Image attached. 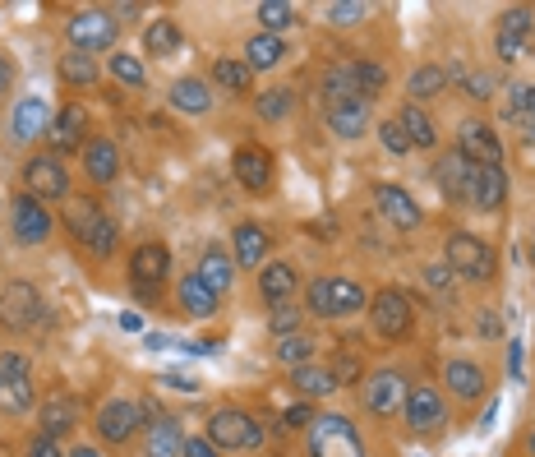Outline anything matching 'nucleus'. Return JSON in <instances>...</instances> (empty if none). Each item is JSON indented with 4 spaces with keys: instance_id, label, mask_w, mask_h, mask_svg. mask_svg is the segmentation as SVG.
I'll return each mask as SVG.
<instances>
[{
    "instance_id": "nucleus-1",
    "label": "nucleus",
    "mask_w": 535,
    "mask_h": 457,
    "mask_svg": "<svg viewBox=\"0 0 535 457\" xmlns=\"http://www.w3.org/2000/svg\"><path fill=\"white\" fill-rule=\"evenodd\" d=\"M65 222H70L74 241L88 245V250H93L97 259H111V254H116L120 231H116V222H111V217L93 204V199H79V204L65 208Z\"/></svg>"
},
{
    "instance_id": "nucleus-2",
    "label": "nucleus",
    "mask_w": 535,
    "mask_h": 457,
    "mask_svg": "<svg viewBox=\"0 0 535 457\" xmlns=\"http://www.w3.org/2000/svg\"><path fill=\"white\" fill-rule=\"evenodd\" d=\"M365 305L369 296L356 277H314L310 282V310L319 319H346V314H360Z\"/></svg>"
},
{
    "instance_id": "nucleus-3",
    "label": "nucleus",
    "mask_w": 535,
    "mask_h": 457,
    "mask_svg": "<svg viewBox=\"0 0 535 457\" xmlns=\"http://www.w3.org/2000/svg\"><path fill=\"white\" fill-rule=\"evenodd\" d=\"M443 264H448V273L466 277V282H489L494 277V250L471 231H452L443 241Z\"/></svg>"
},
{
    "instance_id": "nucleus-4",
    "label": "nucleus",
    "mask_w": 535,
    "mask_h": 457,
    "mask_svg": "<svg viewBox=\"0 0 535 457\" xmlns=\"http://www.w3.org/2000/svg\"><path fill=\"white\" fill-rule=\"evenodd\" d=\"M314 457H365V439L346 416H314L310 421Z\"/></svg>"
},
{
    "instance_id": "nucleus-5",
    "label": "nucleus",
    "mask_w": 535,
    "mask_h": 457,
    "mask_svg": "<svg viewBox=\"0 0 535 457\" xmlns=\"http://www.w3.org/2000/svg\"><path fill=\"white\" fill-rule=\"evenodd\" d=\"M208 439H213L217 448L240 453V448L263 444V425L254 421V416H245V411H236V407H222V411H213V421H208Z\"/></svg>"
},
{
    "instance_id": "nucleus-6",
    "label": "nucleus",
    "mask_w": 535,
    "mask_h": 457,
    "mask_svg": "<svg viewBox=\"0 0 535 457\" xmlns=\"http://www.w3.org/2000/svg\"><path fill=\"white\" fill-rule=\"evenodd\" d=\"M369 324L379 337H406L411 324H416V314H411V301H406V291L397 287H383L374 301H369Z\"/></svg>"
},
{
    "instance_id": "nucleus-7",
    "label": "nucleus",
    "mask_w": 535,
    "mask_h": 457,
    "mask_svg": "<svg viewBox=\"0 0 535 457\" xmlns=\"http://www.w3.org/2000/svg\"><path fill=\"white\" fill-rule=\"evenodd\" d=\"M139 425H143V411L134 397H107L97 407V434L107 444H130L134 434H139Z\"/></svg>"
},
{
    "instance_id": "nucleus-8",
    "label": "nucleus",
    "mask_w": 535,
    "mask_h": 457,
    "mask_svg": "<svg viewBox=\"0 0 535 457\" xmlns=\"http://www.w3.org/2000/svg\"><path fill=\"white\" fill-rule=\"evenodd\" d=\"M42 314H47V305H42L37 287H28V282H10V287L0 291V324L14 328V333L33 328Z\"/></svg>"
},
{
    "instance_id": "nucleus-9",
    "label": "nucleus",
    "mask_w": 535,
    "mask_h": 457,
    "mask_svg": "<svg viewBox=\"0 0 535 457\" xmlns=\"http://www.w3.org/2000/svg\"><path fill=\"white\" fill-rule=\"evenodd\" d=\"M65 33H70V42H74V51H107L111 42H116V19H111L107 10H79L65 24Z\"/></svg>"
},
{
    "instance_id": "nucleus-10",
    "label": "nucleus",
    "mask_w": 535,
    "mask_h": 457,
    "mask_svg": "<svg viewBox=\"0 0 535 457\" xmlns=\"http://www.w3.org/2000/svg\"><path fill=\"white\" fill-rule=\"evenodd\" d=\"M10 222H14V241L19 245H42L51 236V213L42 199H33V194L10 199Z\"/></svg>"
},
{
    "instance_id": "nucleus-11",
    "label": "nucleus",
    "mask_w": 535,
    "mask_h": 457,
    "mask_svg": "<svg viewBox=\"0 0 535 457\" xmlns=\"http://www.w3.org/2000/svg\"><path fill=\"white\" fill-rule=\"evenodd\" d=\"M457 153H462L471 167H503V144L485 121H466L462 130H457Z\"/></svg>"
},
{
    "instance_id": "nucleus-12",
    "label": "nucleus",
    "mask_w": 535,
    "mask_h": 457,
    "mask_svg": "<svg viewBox=\"0 0 535 457\" xmlns=\"http://www.w3.org/2000/svg\"><path fill=\"white\" fill-rule=\"evenodd\" d=\"M24 185L33 199H65L70 194V176H65L56 153H37L24 167Z\"/></svg>"
},
{
    "instance_id": "nucleus-13",
    "label": "nucleus",
    "mask_w": 535,
    "mask_h": 457,
    "mask_svg": "<svg viewBox=\"0 0 535 457\" xmlns=\"http://www.w3.org/2000/svg\"><path fill=\"white\" fill-rule=\"evenodd\" d=\"M402 402H406V379L397 370H379L365 379V407L374 416H393Z\"/></svg>"
},
{
    "instance_id": "nucleus-14",
    "label": "nucleus",
    "mask_w": 535,
    "mask_h": 457,
    "mask_svg": "<svg viewBox=\"0 0 535 457\" xmlns=\"http://www.w3.org/2000/svg\"><path fill=\"white\" fill-rule=\"evenodd\" d=\"M231 171H236V181L250 194H263L268 185H273V157H268V148L245 144L236 157H231Z\"/></svg>"
},
{
    "instance_id": "nucleus-15",
    "label": "nucleus",
    "mask_w": 535,
    "mask_h": 457,
    "mask_svg": "<svg viewBox=\"0 0 535 457\" xmlns=\"http://www.w3.org/2000/svg\"><path fill=\"white\" fill-rule=\"evenodd\" d=\"M471 162H466L462 153H443L439 157V167H434V181H439V190H443V199L448 204H466L471 199Z\"/></svg>"
},
{
    "instance_id": "nucleus-16",
    "label": "nucleus",
    "mask_w": 535,
    "mask_h": 457,
    "mask_svg": "<svg viewBox=\"0 0 535 457\" xmlns=\"http://www.w3.org/2000/svg\"><path fill=\"white\" fill-rule=\"evenodd\" d=\"M406 421H411V430H439L443 425V397H439V388H425V384H416V388H406Z\"/></svg>"
},
{
    "instance_id": "nucleus-17",
    "label": "nucleus",
    "mask_w": 535,
    "mask_h": 457,
    "mask_svg": "<svg viewBox=\"0 0 535 457\" xmlns=\"http://www.w3.org/2000/svg\"><path fill=\"white\" fill-rule=\"evenodd\" d=\"M167 273H171V250L162 241H143L139 250L130 254V277L139 287H157Z\"/></svg>"
},
{
    "instance_id": "nucleus-18",
    "label": "nucleus",
    "mask_w": 535,
    "mask_h": 457,
    "mask_svg": "<svg viewBox=\"0 0 535 457\" xmlns=\"http://www.w3.org/2000/svg\"><path fill=\"white\" fill-rule=\"evenodd\" d=\"M374 199H379V213L388 217L397 231H416L420 227V204L402 190V185H379Z\"/></svg>"
},
{
    "instance_id": "nucleus-19",
    "label": "nucleus",
    "mask_w": 535,
    "mask_h": 457,
    "mask_svg": "<svg viewBox=\"0 0 535 457\" xmlns=\"http://www.w3.org/2000/svg\"><path fill=\"white\" fill-rule=\"evenodd\" d=\"M503 199H508V176H503V167H476L471 171V199H466V204L480 208V213H494Z\"/></svg>"
},
{
    "instance_id": "nucleus-20",
    "label": "nucleus",
    "mask_w": 535,
    "mask_h": 457,
    "mask_svg": "<svg viewBox=\"0 0 535 457\" xmlns=\"http://www.w3.org/2000/svg\"><path fill=\"white\" fill-rule=\"evenodd\" d=\"M84 130H88V116H84V107H60L56 111V121H51V148H56V157L60 153H74V148H84Z\"/></svg>"
},
{
    "instance_id": "nucleus-21",
    "label": "nucleus",
    "mask_w": 535,
    "mask_h": 457,
    "mask_svg": "<svg viewBox=\"0 0 535 457\" xmlns=\"http://www.w3.org/2000/svg\"><path fill=\"white\" fill-rule=\"evenodd\" d=\"M194 277H199L213 296H222V291H231V282H236V264H231V254H226L222 245H208L199 268H194Z\"/></svg>"
},
{
    "instance_id": "nucleus-22",
    "label": "nucleus",
    "mask_w": 535,
    "mask_h": 457,
    "mask_svg": "<svg viewBox=\"0 0 535 457\" xmlns=\"http://www.w3.org/2000/svg\"><path fill=\"white\" fill-rule=\"evenodd\" d=\"M47 130H51L47 102H42V97H24V102L14 107V121H10L14 144H33L37 134H47Z\"/></svg>"
},
{
    "instance_id": "nucleus-23",
    "label": "nucleus",
    "mask_w": 535,
    "mask_h": 457,
    "mask_svg": "<svg viewBox=\"0 0 535 457\" xmlns=\"http://www.w3.org/2000/svg\"><path fill=\"white\" fill-rule=\"evenodd\" d=\"M79 425V402L70 393H47L42 402V434L47 439H60V434H70Z\"/></svg>"
},
{
    "instance_id": "nucleus-24",
    "label": "nucleus",
    "mask_w": 535,
    "mask_h": 457,
    "mask_svg": "<svg viewBox=\"0 0 535 457\" xmlns=\"http://www.w3.org/2000/svg\"><path fill=\"white\" fill-rule=\"evenodd\" d=\"M323 102L328 107H342V102H365L356 88V70H351V61L346 65H328L323 70Z\"/></svg>"
},
{
    "instance_id": "nucleus-25",
    "label": "nucleus",
    "mask_w": 535,
    "mask_h": 457,
    "mask_svg": "<svg viewBox=\"0 0 535 457\" xmlns=\"http://www.w3.org/2000/svg\"><path fill=\"white\" fill-rule=\"evenodd\" d=\"M231 245H236V264H245V268H259L263 259H268V231H263L259 222H240Z\"/></svg>"
},
{
    "instance_id": "nucleus-26",
    "label": "nucleus",
    "mask_w": 535,
    "mask_h": 457,
    "mask_svg": "<svg viewBox=\"0 0 535 457\" xmlns=\"http://www.w3.org/2000/svg\"><path fill=\"white\" fill-rule=\"evenodd\" d=\"M286 61V42L277 33H254L245 42V65L250 70H277Z\"/></svg>"
},
{
    "instance_id": "nucleus-27",
    "label": "nucleus",
    "mask_w": 535,
    "mask_h": 457,
    "mask_svg": "<svg viewBox=\"0 0 535 457\" xmlns=\"http://www.w3.org/2000/svg\"><path fill=\"white\" fill-rule=\"evenodd\" d=\"M84 167L97 185H111L116 181V171H120V148L111 144V139H93L88 153H84Z\"/></svg>"
},
{
    "instance_id": "nucleus-28",
    "label": "nucleus",
    "mask_w": 535,
    "mask_h": 457,
    "mask_svg": "<svg viewBox=\"0 0 535 457\" xmlns=\"http://www.w3.org/2000/svg\"><path fill=\"white\" fill-rule=\"evenodd\" d=\"M328 125H333L337 139H360L369 130V102H342V107H328Z\"/></svg>"
},
{
    "instance_id": "nucleus-29",
    "label": "nucleus",
    "mask_w": 535,
    "mask_h": 457,
    "mask_svg": "<svg viewBox=\"0 0 535 457\" xmlns=\"http://www.w3.org/2000/svg\"><path fill=\"white\" fill-rule=\"evenodd\" d=\"M443 379H448V388L462 402H476L480 393H485V370L471 361H448V370H443Z\"/></svg>"
},
{
    "instance_id": "nucleus-30",
    "label": "nucleus",
    "mask_w": 535,
    "mask_h": 457,
    "mask_svg": "<svg viewBox=\"0 0 535 457\" xmlns=\"http://www.w3.org/2000/svg\"><path fill=\"white\" fill-rule=\"evenodd\" d=\"M171 107L185 111V116H203V111L213 107V93L203 79H176L171 84Z\"/></svg>"
},
{
    "instance_id": "nucleus-31",
    "label": "nucleus",
    "mask_w": 535,
    "mask_h": 457,
    "mask_svg": "<svg viewBox=\"0 0 535 457\" xmlns=\"http://www.w3.org/2000/svg\"><path fill=\"white\" fill-rule=\"evenodd\" d=\"M176 301L185 314H194V319H208V314H217V296L208 287H203L199 277H180V291H176Z\"/></svg>"
},
{
    "instance_id": "nucleus-32",
    "label": "nucleus",
    "mask_w": 535,
    "mask_h": 457,
    "mask_svg": "<svg viewBox=\"0 0 535 457\" xmlns=\"http://www.w3.org/2000/svg\"><path fill=\"white\" fill-rule=\"evenodd\" d=\"M296 268L291 264H268L263 268V277H259V291H263V301L268 305H286V296L296 291Z\"/></svg>"
},
{
    "instance_id": "nucleus-33",
    "label": "nucleus",
    "mask_w": 535,
    "mask_h": 457,
    "mask_svg": "<svg viewBox=\"0 0 535 457\" xmlns=\"http://www.w3.org/2000/svg\"><path fill=\"white\" fill-rule=\"evenodd\" d=\"M213 84L226 88V93H250L254 70L245 61H236V56H217L213 61Z\"/></svg>"
},
{
    "instance_id": "nucleus-34",
    "label": "nucleus",
    "mask_w": 535,
    "mask_h": 457,
    "mask_svg": "<svg viewBox=\"0 0 535 457\" xmlns=\"http://www.w3.org/2000/svg\"><path fill=\"white\" fill-rule=\"evenodd\" d=\"M397 121H402V130H406V139H411V148H434V144H439V130H434V121H429V116L416 107V102H406Z\"/></svg>"
},
{
    "instance_id": "nucleus-35",
    "label": "nucleus",
    "mask_w": 535,
    "mask_h": 457,
    "mask_svg": "<svg viewBox=\"0 0 535 457\" xmlns=\"http://www.w3.org/2000/svg\"><path fill=\"white\" fill-rule=\"evenodd\" d=\"M291 388H300V397H328L337 393V374L319 370V365H300V370H291Z\"/></svg>"
},
{
    "instance_id": "nucleus-36",
    "label": "nucleus",
    "mask_w": 535,
    "mask_h": 457,
    "mask_svg": "<svg viewBox=\"0 0 535 457\" xmlns=\"http://www.w3.org/2000/svg\"><path fill=\"white\" fill-rule=\"evenodd\" d=\"M180 42H185V37H180V28L171 24V19H157V24L143 28V51H148V56H176Z\"/></svg>"
},
{
    "instance_id": "nucleus-37",
    "label": "nucleus",
    "mask_w": 535,
    "mask_h": 457,
    "mask_svg": "<svg viewBox=\"0 0 535 457\" xmlns=\"http://www.w3.org/2000/svg\"><path fill=\"white\" fill-rule=\"evenodd\" d=\"M33 402H37L33 379H0V411L5 416H24Z\"/></svg>"
},
{
    "instance_id": "nucleus-38",
    "label": "nucleus",
    "mask_w": 535,
    "mask_h": 457,
    "mask_svg": "<svg viewBox=\"0 0 535 457\" xmlns=\"http://www.w3.org/2000/svg\"><path fill=\"white\" fill-rule=\"evenodd\" d=\"M180 448H185V439H180L176 421H153L148 425V457H180Z\"/></svg>"
},
{
    "instance_id": "nucleus-39",
    "label": "nucleus",
    "mask_w": 535,
    "mask_h": 457,
    "mask_svg": "<svg viewBox=\"0 0 535 457\" xmlns=\"http://www.w3.org/2000/svg\"><path fill=\"white\" fill-rule=\"evenodd\" d=\"M443 88H448V70H443V65H420V70H411V79H406L411 102H416V97H439Z\"/></svg>"
},
{
    "instance_id": "nucleus-40",
    "label": "nucleus",
    "mask_w": 535,
    "mask_h": 457,
    "mask_svg": "<svg viewBox=\"0 0 535 457\" xmlns=\"http://www.w3.org/2000/svg\"><path fill=\"white\" fill-rule=\"evenodd\" d=\"M277 361L291 365V370H300V365L314 361V342L305 333H291V337H277Z\"/></svg>"
},
{
    "instance_id": "nucleus-41",
    "label": "nucleus",
    "mask_w": 535,
    "mask_h": 457,
    "mask_svg": "<svg viewBox=\"0 0 535 457\" xmlns=\"http://www.w3.org/2000/svg\"><path fill=\"white\" fill-rule=\"evenodd\" d=\"M291 107H296V93H291V88H268V93H259V102H254V111H259L263 121H282V116H291Z\"/></svg>"
},
{
    "instance_id": "nucleus-42",
    "label": "nucleus",
    "mask_w": 535,
    "mask_h": 457,
    "mask_svg": "<svg viewBox=\"0 0 535 457\" xmlns=\"http://www.w3.org/2000/svg\"><path fill=\"white\" fill-rule=\"evenodd\" d=\"M60 79H65V84H93L97 61L84 56V51H70V56H60Z\"/></svg>"
},
{
    "instance_id": "nucleus-43",
    "label": "nucleus",
    "mask_w": 535,
    "mask_h": 457,
    "mask_svg": "<svg viewBox=\"0 0 535 457\" xmlns=\"http://www.w3.org/2000/svg\"><path fill=\"white\" fill-rule=\"evenodd\" d=\"M107 70H111V79H120L125 88H143V84H148V70H143V61H139V56H125V51H120V56H111Z\"/></svg>"
},
{
    "instance_id": "nucleus-44",
    "label": "nucleus",
    "mask_w": 535,
    "mask_h": 457,
    "mask_svg": "<svg viewBox=\"0 0 535 457\" xmlns=\"http://www.w3.org/2000/svg\"><path fill=\"white\" fill-rule=\"evenodd\" d=\"M448 79H457V84H462L466 93L476 97V102H489V93H494V79H489L485 70H466V65H452Z\"/></svg>"
},
{
    "instance_id": "nucleus-45",
    "label": "nucleus",
    "mask_w": 535,
    "mask_h": 457,
    "mask_svg": "<svg viewBox=\"0 0 535 457\" xmlns=\"http://www.w3.org/2000/svg\"><path fill=\"white\" fill-rule=\"evenodd\" d=\"M259 24H263V33H282V28L296 24V10H291L286 0H263V5H259Z\"/></svg>"
},
{
    "instance_id": "nucleus-46",
    "label": "nucleus",
    "mask_w": 535,
    "mask_h": 457,
    "mask_svg": "<svg viewBox=\"0 0 535 457\" xmlns=\"http://www.w3.org/2000/svg\"><path fill=\"white\" fill-rule=\"evenodd\" d=\"M351 70H356V88H360V97H374V93H383V84H388V70L383 65H374V61H351Z\"/></svg>"
},
{
    "instance_id": "nucleus-47",
    "label": "nucleus",
    "mask_w": 535,
    "mask_h": 457,
    "mask_svg": "<svg viewBox=\"0 0 535 457\" xmlns=\"http://www.w3.org/2000/svg\"><path fill=\"white\" fill-rule=\"evenodd\" d=\"M300 324H305V310H296V305H273V314H268V328L277 337L300 333Z\"/></svg>"
},
{
    "instance_id": "nucleus-48",
    "label": "nucleus",
    "mask_w": 535,
    "mask_h": 457,
    "mask_svg": "<svg viewBox=\"0 0 535 457\" xmlns=\"http://www.w3.org/2000/svg\"><path fill=\"white\" fill-rule=\"evenodd\" d=\"M508 116H512V121L535 116V88L531 84H512L508 88Z\"/></svg>"
},
{
    "instance_id": "nucleus-49",
    "label": "nucleus",
    "mask_w": 535,
    "mask_h": 457,
    "mask_svg": "<svg viewBox=\"0 0 535 457\" xmlns=\"http://www.w3.org/2000/svg\"><path fill=\"white\" fill-rule=\"evenodd\" d=\"M499 37H512V42H526V37H531V10H508V14H503Z\"/></svg>"
},
{
    "instance_id": "nucleus-50",
    "label": "nucleus",
    "mask_w": 535,
    "mask_h": 457,
    "mask_svg": "<svg viewBox=\"0 0 535 457\" xmlns=\"http://www.w3.org/2000/svg\"><path fill=\"white\" fill-rule=\"evenodd\" d=\"M379 139H383V148H388V153H393V157L411 153V139H406L402 121H383V125H379Z\"/></svg>"
},
{
    "instance_id": "nucleus-51",
    "label": "nucleus",
    "mask_w": 535,
    "mask_h": 457,
    "mask_svg": "<svg viewBox=\"0 0 535 457\" xmlns=\"http://www.w3.org/2000/svg\"><path fill=\"white\" fill-rule=\"evenodd\" d=\"M328 19H333L337 28H351V24H360V19H365V5H360V0H346V5H328Z\"/></svg>"
},
{
    "instance_id": "nucleus-52",
    "label": "nucleus",
    "mask_w": 535,
    "mask_h": 457,
    "mask_svg": "<svg viewBox=\"0 0 535 457\" xmlns=\"http://www.w3.org/2000/svg\"><path fill=\"white\" fill-rule=\"evenodd\" d=\"M0 379H28V361L19 351H0Z\"/></svg>"
},
{
    "instance_id": "nucleus-53",
    "label": "nucleus",
    "mask_w": 535,
    "mask_h": 457,
    "mask_svg": "<svg viewBox=\"0 0 535 457\" xmlns=\"http://www.w3.org/2000/svg\"><path fill=\"white\" fill-rule=\"evenodd\" d=\"M291 430H310V421H314V411H310V402H296V407H286V416H282Z\"/></svg>"
},
{
    "instance_id": "nucleus-54",
    "label": "nucleus",
    "mask_w": 535,
    "mask_h": 457,
    "mask_svg": "<svg viewBox=\"0 0 535 457\" xmlns=\"http://www.w3.org/2000/svg\"><path fill=\"white\" fill-rule=\"evenodd\" d=\"M185 457H217V444L208 439V434H194V439H185V448H180Z\"/></svg>"
},
{
    "instance_id": "nucleus-55",
    "label": "nucleus",
    "mask_w": 535,
    "mask_h": 457,
    "mask_svg": "<svg viewBox=\"0 0 535 457\" xmlns=\"http://www.w3.org/2000/svg\"><path fill=\"white\" fill-rule=\"evenodd\" d=\"M28 457H65V453H60L56 439H47V434H37L33 444H28Z\"/></svg>"
},
{
    "instance_id": "nucleus-56",
    "label": "nucleus",
    "mask_w": 535,
    "mask_h": 457,
    "mask_svg": "<svg viewBox=\"0 0 535 457\" xmlns=\"http://www.w3.org/2000/svg\"><path fill=\"white\" fill-rule=\"evenodd\" d=\"M162 384L167 388H176V393H199V379H190V374H162Z\"/></svg>"
},
{
    "instance_id": "nucleus-57",
    "label": "nucleus",
    "mask_w": 535,
    "mask_h": 457,
    "mask_svg": "<svg viewBox=\"0 0 535 457\" xmlns=\"http://www.w3.org/2000/svg\"><path fill=\"white\" fill-rule=\"evenodd\" d=\"M425 282L434 291H448L452 287V273H448V264H439V268H425Z\"/></svg>"
},
{
    "instance_id": "nucleus-58",
    "label": "nucleus",
    "mask_w": 535,
    "mask_h": 457,
    "mask_svg": "<svg viewBox=\"0 0 535 457\" xmlns=\"http://www.w3.org/2000/svg\"><path fill=\"white\" fill-rule=\"evenodd\" d=\"M522 47H526V42H512V37H499V56H503V61H517V56H522Z\"/></svg>"
},
{
    "instance_id": "nucleus-59",
    "label": "nucleus",
    "mask_w": 535,
    "mask_h": 457,
    "mask_svg": "<svg viewBox=\"0 0 535 457\" xmlns=\"http://www.w3.org/2000/svg\"><path fill=\"white\" fill-rule=\"evenodd\" d=\"M333 374H342V384H351V379H356V361H351V356H337V370Z\"/></svg>"
},
{
    "instance_id": "nucleus-60",
    "label": "nucleus",
    "mask_w": 535,
    "mask_h": 457,
    "mask_svg": "<svg viewBox=\"0 0 535 457\" xmlns=\"http://www.w3.org/2000/svg\"><path fill=\"white\" fill-rule=\"evenodd\" d=\"M10 84H14V65L0 56V93H10Z\"/></svg>"
},
{
    "instance_id": "nucleus-61",
    "label": "nucleus",
    "mask_w": 535,
    "mask_h": 457,
    "mask_svg": "<svg viewBox=\"0 0 535 457\" xmlns=\"http://www.w3.org/2000/svg\"><path fill=\"white\" fill-rule=\"evenodd\" d=\"M70 457H102V453H97V448H88V444H79Z\"/></svg>"
},
{
    "instance_id": "nucleus-62",
    "label": "nucleus",
    "mask_w": 535,
    "mask_h": 457,
    "mask_svg": "<svg viewBox=\"0 0 535 457\" xmlns=\"http://www.w3.org/2000/svg\"><path fill=\"white\" fill-rule=\"evenodd\" d=\"M531 453H535V434H531Z\"/></svg>"
},
{
    "instance_id": "nucleus-63",
    "label": "nucleus",
    "mask_w": 535,
    "mask_h": 457,
    "mask_svg": "<svg viewBox=\"0 0 535 457\" xmlns=\"http://www.w3.org/2000/svg\"><path fill=\"white\" fill-rule=\"evenodd\" d=\"M531 254H535V250H531Z\"/></svg>"
}]
</instances>
